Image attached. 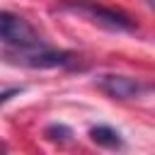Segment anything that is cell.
<instances>
[{
    "label": "cell",
    "instance_id": "6da1fadb",
    "mask_svg": "<svg viewBox=\"0 0 155 155\" xmlns=\"http://www.w3.org/2000/svg\"><path fill=\"white\" fill-rule=\"evenodd\" d=\"M58 10L70 12L75 17H82V19H87L102 29H109V31H133L136 29V22L126 12L99 5L97 0H61Z\"/></svg>",
    "mask_w": 155,
    "mask_h": 155
},
{
    "label": "cell",
    "instance_id": "7a4b0ae2",
    "mask_svg": "<svg viewBox=\"0 0 155 155\" xmlns=\"http://www.w3.org/2000/svg\"><path fill=\"white\" fill-rule=\"evenodd\" d=\"M12 58L19 65L29 68H63V65H75L78 56L70 51H51L46 46H29V48H12Z\"/></svg>",
    "mask_w": 155,
    "mask_h": 155
},
{
    "label": "cell",
    "instance_id": "3957f363",
    "mask_svg": "<svg viewBox=\"0 0 155 155\" xmlns=\"http://www.w3.org/2000/svg\"><path fill=\"white\" fill-rule=\"evenodd\" d=\"M94 85L111 99H138L145 92H150V85L143 82L140 78H131V75H116V73H107L99 75L94 80Z\"/></svg>",
    "mask_w": 155,
    "mask_h": 155
},
{
    "label": "cell",
    "instance_id": "277c9868",
    "mask_svg": "<svg viewBox=\"0 0 155 155\" xmlns=\"http://www.w3.org/2000/svg\"><path fill=\"white\" fill-rule=\"evenodd\" d=\"M90 138L97 143V145H102V148H107V150H124V138H121V133L116 131V128H111V126H94V128H90Z\"/></svg>",
    "mask_w": 155,
    "mask_h": 155
},
{
    "label": "cell",
    "instance_id": "5b68a950",
    "mask_svg": "<svg viewBox=\"0 0 155 155\" xmlns=\"http://www.w3.org/2000/svg\"><path fill=\"white\" fill-rule=\"evenodd\" d=\"M46 136H48L51 140H65V138L73 136V131H70L68 126H63V124H53V126L46 128Z\"/></svg>",
    "mask_w": 155,
    "mask_h": 155
},
{
    "label": "cell",
    "instance_id": "8992f818",
    "mask_svg": "<svg viewBox=\"0 0 155 155\" xmlns=\"http://www.w3.org/2000/svg\"><path fill=\"white\" fill-rule=\"evenodd\" d=\"M19 92H22V87H7V90H2V92H0V107L7 104V102H10L12 97H17Z\"/></svg>",
    "mask_w": 155,
    "mask_h": 155
}]
</instances>
